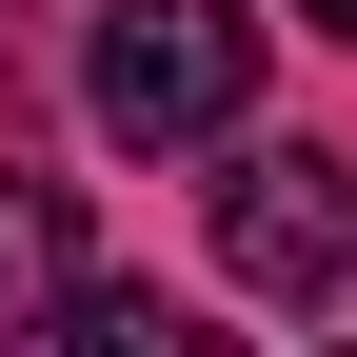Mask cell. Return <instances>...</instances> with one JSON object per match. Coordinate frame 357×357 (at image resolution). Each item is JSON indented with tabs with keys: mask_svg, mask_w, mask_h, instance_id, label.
Wrapping results in <instances>:
<instances>
[{
	"mask_svg": "<svg viewBox=\"0 0 357 357\" xmlns=\"http://www.w3.org/2000/svg\"><path fill=\"white\" fill-rule=\"evenodd\" d=\"M60 337H79V357H238L199 298H159V278H79V318H60Z\"/></svg>",
	"mask_w": 357,
	"mask_h": 357,
	"instance_id": "cell-4",
	"label": "cell"
},
{
	"mask_svg": "<svg viewBox=\"0 0 357 357\" xmlns=\"http://www.w3.org/2000/svg\"><path fill=\"white\" fill-rule=\"evenodd\" d=\"M298 20H318V40H357V0H298Z\"/></svg>",
	"mask_w": 357,
	"mask_h": 357,
	"instance_id": "cell-5",
	"label": "cell"
},
{
	"mask_svg": "<svg viewBox=\"0 0 357 357\" xmlns=\"http://www.w3.org/2000/svg\"><path fill=\"white\" fill-rule=\"evenodd\" d=\"M218 258H238L258 298H357V159H337V139H238Z\"/></svg>",
	"mask_w": 357,
	"mask_h": 357,
	"instance_id": "cell-2",
	"label": "cell"
},
{
	"mask_svg": "<svg viewBox=\"0 0 357 357\" xmlns=\"http://www.w3.org/2000/svg\"><path fill=\"white\" fill-rule=\"evenodd\" d=\"M337 357H357V337H337Z\"/></svg>",
	"mask_w": 357,
	"mask_h": 357,
	"instance_id": "cell-6",
	"label": "cell"
},
{
	"mask_svg": "<svg viewBox=\"0 0 357 357\" xmlns=\"http://www.w3.org/2000/svg\"><path fill=\"white\" fill-rule=\"evenodd\" d=\"M60 318H79V199L0 159V357H40Z\"/></svg>",
	"mask_w": 357,
	"mask_h": 357,
	"instance_id": "cell-3",
	"label": "cell"
},
{
	"mask_svg": "<svg viewBox=\"0 0 357 357\" xmlns=\"http://www.w3.org/2000/svg\"><path fill=\"white\" fill-rule=\"evenodd\" d=\"M79 100H100V139H238V100H258V0H119L100 40H79Z\"/></svg>",
	"mask_w": 357,
	"mask_h": 357,
	"instance_id": "cell-1",
	"label": "cell"
}]
</instances>
